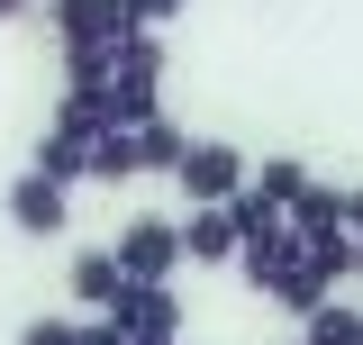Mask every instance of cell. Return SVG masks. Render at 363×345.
I'll return each mask as SVG.
<instances>
[{"instance_id":"obj_1","label":"cell","mask_w":363,"mask_h":345,"mask_svg":"<svg viewBox=\"0 0 363 345\" xmlns=\"http://www.w3.org/2000/svg\"><path fill=\"white\" fill-rule=\"evenodd\" d=\"M245 146H227V136H191V155H182V191H191V209H227L236 191H245Z\"/></svg>"},{"instance_id":"obj_2","label":"cell","mask_w":363,"mask_h":345,"mask_svg":"<svg viewBox=\"0 0 363 345\" xmlns=\"http://www.w3.org/2000/svg\"><path fill=\"white\" fill-rule=\"evenodd\" d=\"M109 255H118V273H128V282H173V273H182V218H155V209L128 218Z\"/></svg>"},{"instance_id":"obj_3","label":"cell","mask_w":363,"mask_h":345,"mask_svg":"<svg viewBox=\"0 0 363 345\" xmlns=\"http://www.w3.org/2000/svg\"><path fill=\"white\" fill-rule=\"evenodd\" d=\"M109 318H118V336H128V345H182V327H191L173 282H128Z\"/></svg>"},{"instance_id":"obj_4","label":"cell","mask_w":363,"mask_h":345,"mask_svg":"<svg viewBox=\"0 0 363 345\" xmlns=\"http://www.w3.org/2000/svg\"><path fill=\"white\" fill-rule=\"evenodd\" d=\"M264 300H272V309H291V318H309V309H327V300H336V273H318V255H309V246H291V255L264 273Z\"/></svg>"},{"instance_id":"obj_5","label":"cell","mask_w":363,"mask_h":345,"mask_svg":"<svg viewBox=\"0 0 363 345\" xmlns=\"http://www.w3.org/2000/svg\"><path fill=\"white\" fill-rule=\"evenodd\" d=\"M45 18H55V37L64 45H128L136 37V18H128V0H45Z\"/></svg>"},{"instance_id":"obj_6","label":"cell","mask_w":363,"mask_h":345,"mask_svg":"<svg viewBox=\"0 0 363 345\" xmlns=\"http://www.w3.org/2000/svg\"><path fill=\"white\" fill-rule=\"evenodd\" d=\"M64 218H73V200H64L45 172H18V182H9V227H18V236L45 246V236H64Z\"/></svg>"},{"instance_id":"obj_7","label":"cell","mask_w":363,"mask_h":345,"mask_svg":"<svg viewBox=\"0 0 363 345\" xmlns=\"http://www.w3.org/2000/svg\"><path fill=\"white\" fill-rule=\"evenodd\" d=\"M64 291H73V309L109 318V309H118V291H128V273H118V255H109V246H82V255L64 263Z\"/></svg>"},{"instance_id":"obj_8","label":"cell","mask_w":363,"mask_h":345,"mask_svg":"<svg viewBox=\"0 0 363 345\" xmlns=\"http://www.w3.org/2000/svg\"><path fill=\"white\" fill-rule=\"evenodd\" d=\"M291 236H300V246H336V236H354V227H345V182H309L300 209H291Z\"/></svg>"},{"instance_id":"obj_9","label":"cell","mask_w":363,"mask_h":345,"mask_svg":"<svg viewBox=\"0 0 363 345\" xmlns=\"http://www.w3.org/2000/svg\"><path fill=\"white\" fill-rule=\"evenodd\" d=\"M164 73H173L164 37H155V28H136V37L118 45V73H109V91H136V100H155V91H164Z\"/></svg>"},{"instance_id":"obj_10","label":"cell","mask_w":363,"mask_h":345,"mask_svg":"<svg viewBox=\"0 0 363 345\" xmlns=\"http://www.w3.org/2000/svg\"><path fill=\"white\" fill-rule=\"evenodd\" d=\"M236 255H245V236H236L227 209H191L182 218V263H236Z\"/></svg>"},{"instance_id":"obj_11","label":"cell","mask_w":363,"mask_h":345,"mask_svg":"<svg viewBox=\"0 0 363 345\" xmlns=\"http://www.w3.org/2000/svg\"><path fill=\"white\" fill-rule=\"evenodd\" d=\"M309 182H318V172L300 164V155H264V164L245 172V191H255V200H264V209H281V218L300 209V191H309Z\"/></svg>"},{"instance_id":"obj_12","label":"cell","mask_w":363,"mask_h":345,"mask_svg":"<svg viewBox=\"0 0 363 345\" xmlns=\"http://www.w3.org/2000/svg\"><path fill=\"white\" fill-rule=\"evenodd\" d=\"M82 182H109V191H118V182H145V172H136V136L128 128L91 136V146H82Z\"/></svg>"},{"instance_id":"obj_13","label":"cell","mask_w":363,"mask_h":345,"mask_svg":"<svg viewBox=\"0 0 363 345\" xmlns=\"http://www.w3.org/2000/svg\"><path fill=\"white\" fill-rule=\"evenodd\" d=\"M182 155H191V136L173 119H145L136 128V172H182Z\"/></svg>"},{"instance_id":"obj_14","label":"cell","mask_w":363,"mask_h":345,"mask_svg":"<svg viewBox=\"0 0 363 345\" xmlns=\"http://www.w3.org/2000/svg\"><path fill=\"white\" fill-rule=\"evenodd\" d=\"M300 345H363V309H345V300L309 309V318H300Z\"/></svg>"},{"instance_id":"obj_15","label":"cell","mask_w":363,"mask_h":345,"mask_svg":"<svg viewBox=\"0 0 363 345\" xmlns=\"http://www.w3.org/2000/svg\"><path fill=\"white\" fill-rule=\"evenodd\" d=\"M28 172H45V182L64 191V182H82V146H73V136H55V128H45V136H37V155H28Z\"/></svg>"},{"instance_id":"obj_16","label":"cell","mask_w":363,"mask_h":345,"mask_svg":"<svg viewBox=\"0 0 363 345\" xmlns=\"http://www.w3.org/2000/svg\"><path fill=\"white\" fill-rule=\"evenodd\" d=\"M18 345H82V318H28Z\"/></svg>"},{"instance_id":"obj_17","label":"cell","mask_w":363,"mask_h":345,"mask_svg":"<svg viewBox=\"0 0 363 345\" xmlns=\"http://www.w3.org/2000/svg\"><path fill=\"white\" fill-rule=\"evenodd\" d=\"M182 9H191V0H128V18H136V28H173Z\"/></svg>"},{"instance_id":"obj_18","label":"cell","mask_w":363,"mask_h":345,"mask_svg":"<svg viewBox=\"0 0 363 345\" xmlns=\"http://www.w3.org/2000/svg\"><path fill=\"white\" fill-rule=\"evenodd\" d=\"M82 345H128V336H118V318H82Z\"/></svg>"},{"instance_id":"obj_19","label":"cell","mask_w":363,"mask_h":345,"mask_svg":"<svg viewBox=\"0 0 363 345\" xmlns=\"http://www.w3.org/2000/svg\"><path fill=\"white\" fill-rule=\"evenodd\" d=\"M345 227H354V236H363V182H354V191H345Z\"/></svg>"},{"instance_id":"obj_20","label":"cell","mask_w":363,"mask_h":345,"mask_svg":"<svg viewBox=\"0 0 363 345\" xmlns=\"http://www.w3.org/2000/svg\"><path fill=\"white\" fill-rule=\"evenodd\" d=\"M18 9H28V0H0V18H18Z\"/></svg>"},{"instance_id":"obj_21","label":"cell","mask_w":363,"mask_h":345,"mask_svg":"<svg viewBox=\"0 0 363 345\" xmlns=\"http://www.w3.org/2000/svg\"><path fill=\"white\" fill-rule=\"evenodd\" d=\"M281 345H300V336H281Z\"/></svg>"}]
</instances>
